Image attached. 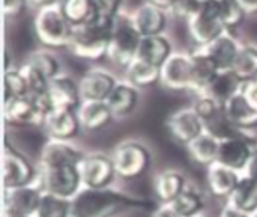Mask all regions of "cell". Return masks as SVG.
<instances>
[{"instance_id": "836d02e7", "label": "cell", "mask_w": 257, "mask_h": 217, "mask_svg": "<svg viewBox=\"0 0 257 217\" xmlns=\"http://www.w3.org/2000/svg\"><path fill=\"white\" fill-rule=\"evenodd\" d=\"M71 216V202L50 193H42L35 217H68Z\"/></svg>"}, {"instance_id": "cb8c5ba5", "label": "cell", "mask_w": 257, "mask_h": 217, "mask_svg": "<svg viewBox=\"0 0 257 217\" xmlns=\"http://www.w3.org/2000/svg\"><path fill=\"white\" fill-rule=\"evenodd\" d=\"M235 171L215 162L208 168V186L215 196H230L239 183Z\"/></svg>"}, {"instance_id": "f546056e", "label": "cell", "mask_w": 257, "mask_h": 217, "mask_svg": "<svg viewBox=\"0 0 257 217\" xmlns=\"http://www.w3.org/2000/svg\"><path fill=\"white\" fill-rule=\"evenodd\" d=\"M62 9L69 20V23L77 27V26H84L87 23H92L96 18V11H95V3L89 0H69L60 3Z\"/></svg>"}, {"instance_id": "8992f818", "label": "cell", "mask_w": 257, "mask_h": 217, "mask_svg": "<svg viewBox=\"0 0 257 217\" xmlns=\"http://www.w3.org/2000/svg\"><path fill=\"white\" fill-rule=\"evenodd\" d=\"M81 183L77 166H59L44 168L42 171V187L45 193L65 198L77 195L78 184Z\"/></svg>"}, {"instance_id": "f35d334b", "label": "cell", "mask_w": 257, "mask_h": 217, "mask_svg": "<svg viewBox=\"0 0 257 217\" xmlns=\"http://www.w3.org/2000/svg\"><path fill=\"white\" fill-rule=\"evenodd\" d=\"M203 2H173L172 12H175L179 17H187L188 20L202 8Z\"/></svg>"}, {"instance_id": "484cf974", "label": "cell", "mask_w": 257, "mask_h": 217, "mask_svg": "<svg viewBox=\"0 0 257 217\" xmlns=\"http://www.w3.org/2000/svg\"><path fill=\"white\" fill-rule=\"evenodd\" d=\"M229 205L238 208L242 213H256L257 211V181L250 177H242L229 196Z\"/></svg>"}, {"instance_id": "5b68a950", "label": "cell", "mask_w": 257, "mask_h": 217, "mask_svg": "<svg viewBox=\"0 0 257 217\" xmlns=\"http://www.w3.org/2000/svg\"><path fill=\"white\" fill-rule=\"evenodd\" d=\"M191 38L202 47L224 33V26L217 11L215 2H203L202 8L188 20Z\"/></svg>"}, {"instance_id": "3957f363", "label": "cell", "mask_w": 257, "mask_h": 217, "mask_svg": "<svg viewBox=\"0 0 257 217\" xmlns=\"http://www.w3.org/2000/svg\"><path fill=\"white\" fill-rule=\"evenodd\" d=\"M111 27L113 24H105L96 20L84 26L74 27L69 50L78 57L92 60L107 56Z\"/></svg>"}, {"instance_id": "74e56055", "label": "cell", "mask_w": 257, "mask_h": 217, "mask_svg": "<svg viewBox=\"0 0 257 217\" xmlns=\"http://www.w3.org/2000/svg\"><path fill=\"white\" fill-rule=\"evenodd\" d=\"M29 89L27 83L20 71H9L6 69L5 74V100L9 98H18V97H27Z\"/></svg>"}, {"instance_id": "7402d4cb", "label": "cell", "mask_w": 257, "mask_h": 217, "mask_svg": "<svg viewBox=\"0 0 257 217\" xmlns=\"http://www.w3.org/2000/svg\"><path fill=\"white\" fill-rule=\"evenodd\" d=\"M170 42L163 36H143L139 44L136 59L161 68L164 62L170 57Z\"/></svg>"}, {"instance_id": "b9f144b4", "label": "cell", "mask_w": 257, "mask_h": 217, "mask_svg": "<svg viewBox=\"0 0 257 217\" xmlns=\"http://www.w3.org/2000/svg\"><path fill=\"white\" fill-rule=\"evenodd\" d=\"M245 175L257 181V150L253 151V154L248 160V165L245 168Z\"/></svg>"}, {"instance_id": "5bb4252c", "label": "cell", "mask_w": 257, "mask_h": 217, "mask_svg": "<svg viewBox=\"0 0 257 217\" xmlns=\"http://www.w3.org/2000/svg\"><path fill=\"white\" fill-rule=\"evenodd\" d=\"M114 86L116 82L110 74L101 69H93L81 77L78 92L84 101H105Z\"/></svg>"}, {"instance_id": "d6a6232c", "label": "cell", "mask_w": 257, "mask_h": 217, "mask_svg": "<svg viewBox=\"0 0 257 217\" xmlns=\"http://www.w3.org/2000/svg\"><path fill=\"white\" fill-rule=\"evenodd\" d=\"M232 71L245 83L257 76V50L253 47H242L232 65Z\"/></svg>"}, {"instance_id": "4fadbf2b", "label": "cell", "mask_w": 257, "mask_h": 217, "mask_svg": "<svg viewBox=\"0 0 257 217\" xmlns=\"http://www.w3.org/2000/svg\"><path fill=\"white\" fill-rule=\"evenodd\" d=\"M33 177V169L27 160L9 147L5 148L3 154V181L6 189H15L29 186Z\"/></svg>"}, {"instance_id": "4316f807", "label": "cell", "mask_w": 257, "mask_h": 217, "mask_svg": "<svg viewBox=\"0 0 257 217\" xmlns=\"http://www.w3.org/2000/svg\"><path fill=\"white\" fill-rule=\"evenodd\" d=\"M187 147H188V151H190L193 160H196L200 165L211 166L218 159L220 140L205 131L202 134H199L194 140H191Z\"/></svg>"}, {"instance_id": "7c38bea8", "label": "cell", "mask_w": 257, "mask_h": 217, "mask_svg": "<svg viewBox=\"0 0 257 217\" xmlns=\"http://www.w3.org/2000/svg\"><path fill=\"white\" fill-rule=\"evenodd\" d=\"M172 136L182 143H190L203 133V122L193 109H181L175 112L167 121Z\"/></svg>"}, {"instance_id": "8fae6325", "label": "cell", "mask_w": 257, "mask_h": 217, "mask_svg": "<svg viewBox=\"0 0 257 217\" xmlns=\"http://www.w3.org/2000/svg\"><path fill=\"white\" fill-rule=\"evenodd\" d=\"M5 118L14 125H29L36 122L44 124L45 119L35 98L30 95L5 100Z\"/></svg>"}, {"instance_id": "52a82bcc", "label": "cell", "mask_w": 257, "mask_h": 217, "mask_svg": "<svg viewBox=\"0 0 257 217\" xmlns=\"http://www.w3.org/2000/svg\"><path fill=\"white\" fill-rule=\"evenodd\" d=\"M148 160V151L136 142L120 145L111 157L114 172L123 178H134L143 174L146 171Z\"/></svg>"}, {"instance_id": "277c9868", "label": "cell", "mask_w": 257, "mask_h": 217, "mask_svg": "<svg viewBox=\"0 0 257 217\" xmlns=\"http://www.w3.org/2000/svg\"><path fill=\"white\" fill-rule=\"evenodd\" d=\"M140 41L142 35L134 27L131 18L119 14L111 27L107 56L111 62L120 66H128L136 59Z\"/></svg>"}, {"instance_id": "7bdbcfd3", "label": "cell", "mask_w": 257, "mask_h": 217, "mask_svg": "<svg viewBox=\"0 0 257 217\" xmlns=\"http://www.w3.org/2000/svg\"><path fill=\"white\" fill-rule=\"evenodd\" d=\"M220 217H251V216H248L247 213L239 211L238 208H235V207H232V205H227V207H224V210L221 211Z\"/></svg>"}, {"instance_id": "e0dca14e", "label": "cell", "mask_w": 257, "mask_h": 217, "mask_svg": "<svg viewBox=\"0 0 257 217\" xmlns=\"http://www.w3.org/2000/svg\"><path fill=\"white\" fill-rule=\"evenodd\" d=\"M131 21L137 32L143 36H157L164 27L166 15L161 8H158L154 2L143 3L136 9L131 17Z\"/></svg>"}, {"instance_id": "7a4b0ae2", "label": "cell", "mask_w": 257, "mask_h": 217, "mask_svg": "<svg viewBox=\"0 0 257 217\" xmlns=\"http://www.w3.org/2000/svg\"><path fill=\"white\" fill-rule=\"evenodd\" d=\"M35 30L38 39L48 47H69L74 26L66 18L62 5H45L35 17Z\"/></svg>"}, {"instance_id": "d4e9b609", "label": "cell", "mask_w": 257, "mask_h": 217, "mask_svg": "<svg viewBox=\"0 0 257 217\" xmlns=\"http://www.w3.org/2000/svg\"><path fill=\"white\" fill-rule=\"evenodd\" d=\"M111 112L104 101H83L77 110V118L86 130H98L110 121Z\"/></svg>"}, {"instance_id": "f1b7e54d", "label": "cell", "mask_w": 257, "mask_h": 217, "mask_svg": "<svg viewBox=\"0 0 257 217\" xmlns=\"http://www.w3.org/2000/svg\"><path fill=\"white\" fill-rule=\"evenodd\" d=\"M191 66H193V79L194 86L197 91H203L218 74V66L214 63L211 57L203 54L200 50L194 51L191 56Z\"/></svg>"}, {"instance_id": "ee69618b", "label": "cell", "mask_w": 257, "mask_h": 217, "mask_svg": "<svg viewBox=\"0 0 257 217\" xmlns=\"http://www.w3.org/2000/svg\"><path fill=\"white\" fill-rule=\"evenodd\" d=\"M152 217H179V216H178V213L172 208V205H170V204H167V205H164V207L158 208V210L154 213V216Z\"/></svg>"}, {"instance_id": "ac0fdd59", "label": "cell", "mask_w": 257, "mask_h": 217, "mask_svg": "<svg viewBox=\"0 0 257 217\" xmlns=\"http://www.w3.org/2000/svg\"><path fill=\"white\" fill-rule=\"evenodd\" d=\"M239 48L241 47H238L236 41L230 35L223 33L217 39L203 45L199 50L208 57H211L220 71H226V69H232V65L238 56Z\"/></svg>"}, {"instance_id": "9c48e42d", "label": "cell", "mask_w": 257, "mask_h": 217, "mask_svg": "<svg viewBox=\"0 0 257 217\" xmlns=\"http://www.w3.org/2000/svg\"><path fill=\"white\" fill-rule=\"evenodd\" d=\"M77 168L86 189H105L114 174L111 159L101 154L83 157Z\"/></svg>"}, {"instance_id": "d6986e66", "label": "cell", "mask_w": 257, "mask_h": 217, "mask_svg": "<svg viewBox=\"0 0 257 217\" xmlns=\"http://www.w3.org/2000/svg\"><path fill=\"white\" fill-rule=\"evenodd\" d=\"M44 125L56 140H63L72 137L77 133L80 122L77 118V112L71 109H53L45 116Z\"/></svg>"}, {"instance_id": "44dd1931", "label": "cell", "mask_w": 257, "mask_h": 217, "mask_svg": "<svg viewBox=\"0 0 257 217\" xmlns=\"http://www.w3.org/2000/svg\"><path fill=\"white\" fill-rule=\"evenodd\" d=\"M47 95L51 101L53 109H71L78 106V85L66 77H56L50 82Z\"/></svg>"}, {"instance_id": "8d00e7d4", "label": "cell", "mask_w": 257, "mask_h": 217, "mask_svg": "<svg viewBox=\"0 0 257 217\" xmlns=\"http://www.w3.org/2000/svg\"><path fill=\"white\" fill-rule=\"evenodd\" d=\"M217 3V11L221 18V23L224 29L235 27L242 21L244 17V9L241 3L238 2H215Z\"/></svg>"}, {"instance_id": "83f0119b", "label": "cell", "mask_w": 257, "mask_h": 217, "mask_svg": "<svg viewBox=\"0 0 257 217\" xmlns=\"http://www.w3.org/2000/svg\"><path fill=\"white\" fill-rule=\"evenodd\" d=\"M136 101L137 92L133 86L125 83H116V86L113 88V91L110 92L104 103L108 106L111 115H125L134 109Z\"/></svg>"}, {"instance_id": "ba28073f", "label": "cell", "mask_w": 257, "mask_h": 217, "mask_svg": "<svg viewBox=\"0 0 257 217\" xmlns=\"http://www.w3.org/2000/svg\"><path fill=\"white\" fill-rule=\"evenodd\" d=\"M160 80L170 89H196L191 57L185 54L170 56L160 68Z\"/></svg>"}, {"instance_id": "30bf717a", "label": "cell", "mask_w": 257, "mask_h": 217, "mask_svg": "<svg viewBox=\"0 0 257 217\" xmlns=\"http://www.w3.org/2000/svg\"><path fill=\"white\" fill-rule=\"evenodd\" d=\"M253 151L254 150L251 148V139L241 133L238 136L220 140L217 162L232 171L245 169Z\"/></svg>"}, {"instance_id": "ffe728a7", "label": "cell", "mask_w": 257, "mask_h": 217, "mask_svg": "<svg viewBox=\"0 0 257 217\" xmlns=\"http://www.w3.org/2000/svg\"><path fill=\"white\" fill-rule=\"evenodd\" d=\"M83 156H80L72 147L62 140H50L44 145L41 153L42 168H59V166H78Z\"/></svg>"}, {"instance_id": "ab89813d", "label": "cell", "mask_w": 257, "mask_h": 217, "mask_svg": "<svg viewBox=\"0 0 257 217\" xmlns=\"http://www.w3.org/2000/svg\"><path fill=\"white\" fill-rule=\"evenodd\" d=\"M241 92L248 100V103L257 110V76L254 79H251V80H248V82H245L242 85Z\"/></svg>"}, {"instance_id": "603a6c76", "label": "cell", "mask_w": 257, "mask_h": 217, "mask_svg": "<svg viewBox=\"0 0 257 217\" xmlns=\"http://www.w3.org/2000/svg\"><path fill=\"white\" fill-rule=\"evenodd\" d=\"M224 113L232 125L236 128H247L257 124V110L248 103V100L244 97L242 92L236 94L233 98H230L224 106Z\"/></svg>"}, {"instance_id": "d590c367", "label": "cell", "mask_w": 257, "mask_h": 217, "mask_svg": "<svg viewBox=\"0 0 257 217\" xmlns=\"http://www.w3.org/2000/svg\"><path fill=\"white\" fill-rule=\"evenodd\" d=\"M170 205L179 217H194V214L202 208V201L194 192L184 190Z\"/></svg>"}, {"instance_id": "6da1fadb", "label": "cell", "mask_w": 257, "mask_h": 217, "mask_svg": "<svg viewBox=\"0 0 257 217\" xmlns=\"http://www.w3.org/2000/svg\"><path fill=\"white\" fill-rule=\"evenodd\" d=\"M131 201L108 189H83L71 201V217H111Z\"/></svg>"}, {"instance_id": "f6af8a7d", "label": "cell", "mask_w": 257, "mask_h": 217, "mask_svg": "<svg viewBox=\"0 0 257 217\" xmlns=\"http://www.w3.org/2000/svg\"><path fill=\"white\" fill-rule=\"evenodd\" d=\"M251 217H257V211H256V213H254V214H253V216H251Z\"/></svg>"}, {"instance_id": "2e32d148", "label": "cell", "mask_w": 257, "mask_h": 217, "mask_svg": "<svg viewBox=\"0 0 257 217\" xmlns=\"http://www.w3.org/2000/svg\"><path fill=\"white\" fill-rule=\"evenodd\" d=\"M244 82L232 71H218V74L214 77V80L202 91L206 98H211L220 106H224L230 98H233L236 94L241 92Z\"/></svg>"}, {"instance_id": "1f68e13d", "label": "cell", "mask_w": 257, "mask_h": 217, "mask_svg": "<svg viewBox=\"0 0 257 217\" xmlns=\"http://www.w3.org/2000/svg\"><path fill=\"white\" fill-rule=\"evenodd\" d=\"M126 76L131 85L136 86H149L160 80V68L151 63H146L140 59H134L126 66Z\"/></svg>"}, {"instance_id": "60d3db41", "label": "cell", "mask_w": 257, "mask_h": 217, "mask_svg": "<svg viewBox=\"0 0 257 217\" xmlns=\"http://www.w3.org/2000/svg\"><path fill=\"white\" fill-rule=\"evenodd\" d=\"M24 8V3L20 0H6L3 3V11L6 15H18L21 12V9Z\"/></svg>"}, {"instance_id": "9a60e30c", "label": "cell", "mask_w": 257, "mask_h": 217, "mask_svg": "<svg viewBox=\"0 0 257 217\" xmlns=\"http://www.w3.org/2000/svg\"><path fill=\"white\" fill-rule=\"evenodd\" d=\"M41 196H42V193L32 186L6 189L5 211L33 217L38 210L39 202H41Z\"/></svg>"}, {"instance_id": "e575fe53", "label": "cell", "mask_w": 257, "mask_h": 217, "mask_svg": "<svg viewBox=\"0 0 257 217\" xmlns=\"http://www.w3.org/2000/svg\"><path fill=\"white\" fill-rule=\"evenodd\" d=\"M26 65L29 68H32L33 71H36L47 82H51L53 79L57 77L59 65H57L56 59L51 54H47V53H35V54H32L27 59Z\"/></svg>"}, {"instance_id": "4dcf8cb0", "label": "cell", "mask_w": 257, "mask_h": 217, "mask_svg": "<svg viewBox=\"0 0 257 217\" xmlns=\"http://www.w3.org/2000/svg\"><path fill=\"white\" fill-rule=\"evenodd\" d=\"M155 190L161 201L172 204L184 192V178L176 172H164L157 178Z\"/></svg>"}]
</instances>
